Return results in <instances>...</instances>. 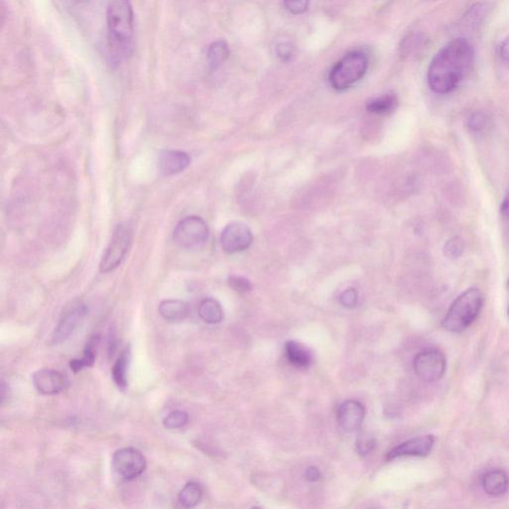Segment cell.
I'll use <instances>...</instances> for the list:
<instances>
[{
	"label": "cell",
	"instance_id": "obj_1",
	"mask_svg": "<svg viewBox=\"0 0 509 509\" xmlns=\"http://www.w3.org/2000/svg\"><path fill=\"white\" fill-rule=\"evenodd\" d=\"M473 46L466 38H456L441 49L429 64L427 82L434 93L446 95L456 90L474 63Z\"/></svg>",
	"mask_w": 509,
	"mask_h": 509
},
{
	"label": "cell",
	"instance_id": "obj_2",
	"mask_svg": "<svg viewBox=\"0 0 509 509\" xmlns=\"http://www.w3.org/2000/svg\"><path fill=\"white\" fill-rule=\"evenodd\" d=\"M106 27L109 56L113 63H121L133 49V9L130 0H109Z\"/></svg>",
	"mask_w": 509,
	"mask_h": 509
},
{
	"label": "cell",
	"instance_id": "obj_3",
	"mask_svg": "<svg viewBox=\"0 0 509 509\" xmlns=\"http://www.w3.org/2000/svg\"><path fill=\"white\" fill-rule=\"evenodd\" d=\"M483 302V292L478 288L464 290L449 307L443 320L444 329L453 334L464 332L478 317Z\"/></svg>",
	"mask_w": 509,
	"mask_h": 509
},
{
	"label": "cell",
	"instance_id": "obj_4",
	"mask_svg": "<svg viewBox=\"0 0 509 509\" xmlns=\"http://www.w3.org/2000/svg\"><path fill=\"white\" fill-rule=\"evenodd\" d=\"M368 69V57L354 51L337 62L329 73V83L337 91H344L361 80Z\"/></svg>",
	"mask_w": 509,
	"mask_h": 509
},
{
	"label": "cell",
	"instance_id": "obj_5",
	"mask_svg": "<svg viewBox=\"0 0 509 509\" xmlns=\"http://www.w3.org/2000/svg\"><path fill=\"white\" fill-rule=\"evenodd\" d=\"M131 244V231L128 224L116 226L110 244L106 248L100 263L102 274L113 272L125 260Z\"/></svg>",
	"mask_w": 509,
	"mask_h": 509
},
{
	"label": "cell",
	"instance_id": "obj_6",
	"mask_svg": "<svg viewBox=\"0 0 509 509\" xmlns=\"http://www.w3.org/2000/svg\"><path fill=\"white\" fill-rule=\"evenodd\" d=\"M209 230L205 221L198 216H188L176 225L173 241L182 249L191 250L205 244Z\"/></svg>",
	"mask_w": 509,
	"mask_h": 509
},
{
	"label": "cell",
	"instance_id": "obj_7",
	"mask_svg": "<svg viewBox=\"0 0 509 509\" xmlns=\"http://www.w3.org/2000/svg\"><path fill=\"white\" fill-rule=\"evenodd\" d=\"M446 367V357L438 349L423 350L414 359L415 373L425 382H436L443 378Z\"/></svg>",
	"mask_w": 509,
	"mask_h": 509
},
{
	"label": "cell",
	"instance_id": "obj_8",
	"mask_svg": "<svg viewBox=\"0 0 509 509\" xmlns=\"http://www.w3.org/2000/svg\"><path fill=\"white\" fill-rule=\"evenodd\" d=\"M115 473L125 481L138 478L146 469V459L141 451L135 448L118 449L113 456Z\"/></svg>",
	"mask_w": 509,
	"mask_h": 509
},
{
	"label": "cell",
	"instance_id": "obj_9",
	"mask_svg": "<svg viewBox=\"0 0 509 509\" xmlns=\"http://www.w3.org/2000/svg\"><path fill=\"white\" fill-rule=\"evenodd\" d=\"M220 242L222 249L227 254L242 252L247 250L252 244V231L244 223H231L223 230Z\"/></svg>",
	"mask_w": 509,
	"mask_h": 509
},
{
	"label": "cell",
	"instance_id": "obj_10",
	"mask_svg": "<svg viewBox=\"0 0 509 509\" xmlns=\"http://www.w3.org/2000/svg\"><path fill=\"white\" fill-rule=\"evenodd\" d=\"M32 380L37 391L44 395L62 393L69 386V380L66 375L58 370H38L33 374Z\"/></svg>",
	"mask_w": 509,
	"mask_h": 509
},
{
	"label": "cell",
	"instance_id": "obj_11",
	"mask_svg": "<svg viewBox=\"0 0 509 509\" xmlns=\"http://www.w3.org/2000/svg\"><path fill=\"white\" fill-rule=\"evenodd\" d=\"M87 314H88V307L85 304L76 305L73 309L68 310L57 324L55 332L52 336V342L54 344H59L66 341L85 319Z\"/></svg>",
	"mask_w": 509,
	"mask_h": 509
},
{
	"label": "cell",
	"instance_id": "obj_12",
	"mask_svg": "<svg viewBox=\"0 0 509 509\" xmlns=\"http://www.w3.org/2000/svg\"><path fill=\"white\" fill-rule=\"evenodd\" d=\"M434 437L432 434L412 438L400 444L387 454V459H395L401 456H426L434 448Z\"/></svg>",
	"mask_w": 509,
	"mask_h": 509
},
{
	"label": "cell",
	"instance_id": "obj_13",
	"mask_svg": "<svg viewBox=\"0 0 509 509\" xmlns=\"http://www.w3.org/2000/svg\"><path fill=\"white\" fill-rule=\"evenodd\" d=\"M365 417L364 407L355 400H347L340 405L337 421L344 431L354 432L360 429Z\"/></svg>",
	"mask_w": 509,
	"mask_h": 509
},
{
	"label": "cell",
	"instance_id": "obj_14",
	"mask_svg": "<svg viewBox=\"0 0 509 509\" xmlns=\"http://www.w3.org/2000/svg\"><path fill=\"white\" fill-rule=\"evenodd\" d=\"M190 165L187 153L178 150L161 151L158 158L160 173L165 176H173L182 173Z\"/></svg>",
	"mask_w": 509,
	"mask_h": 509
},
{
	"label": "cell",
	"instance_id": "obj_15",
	"mask_svg": "<svg viewBox=\"0 0 509 509\" xmlns=\"http://www.w3.org/2000/svg\"><path fill=\"white\" fill-rule=\"evenodd\" d=\"M481 486L484 493L493 498H499L508 493L509 478L508 474L500 469H488L481 476Z\"/></svg>",
	"mask_w": 509,
	"mask_h": 509
},
{
	"label": "cell",
	"instance_id": "obj_16",
	"mask_svg": "<svg viewBox=\"0 0 509 509\" xmlns=\"http://www.w3.org/2000/svg\"><path fill=\"white\" fill-rule=\"evenodd\" d=\"M160 314L170 322H180L185 320L190 314V307L180 300H165L158 307Z\"/></svg>",
	"mask_w": 509,
	"mask_h": 509
},
{
	"label": "cell",
	"instance_id": "obj_17",
	"mask_svg": "<svg viewBox=\"0 0 509 509\" xmlns=\"http://www.w3.org/2000/svg\"><path fill=\"white\" fill-rule=\"evenodd\" d=\"M130 362L131 349L130 346H128L123 350L119 359L114 363L113 368H111V376H113L114 382L123 391H126L128 386V373Z\"/></svg>",
	"mask_w": 509,
	"mask_h": 509
},
{
	"label": "cell",
	"instance_id": "obj_18",
	"mask_svg": "<svg viewBox=\"0 0 509 509\" xmlns=\"http://www.w3.org/2000/svg\"><path fill=\"white\" fill-rule=\"evenodd\" d=\"M230 49L225 40H216L211 43L207 51V62L210 71H216L229 58Z\"/></svg>",
	"mask_w": 509,
	"mask_h": 509
},
{
	"label": "cell",
	"instance_id": "obj_19",
	"mask_svg": "<svg viewBox=\"0 0 509 509\" xmlns=\"http://www.w3.org/2000/svg\"><path fill=\"white\" fill-rule=\"evenodd\" d=\"M285 354L290 363L297 368H307L312 363V354L302 344L295 341H288Z\"/></svg>",
	"mask_w": 509,
	"mask_h": 509
},
{
	"label": "cell",
	"instance_id": "obj_20",
	"mask_svg": "<svg viewBox=\"0 0 509 509\" xmlns=\"http://www.w3.org/2000/svg\"><path fill=\"white\" fill-rule=\"evenodd\" d=\"M201 319L204 320L206 324H217L222 322L224 314H223L222 307L214 299H205L201 302L199 309H198Z\"/></svg>",
	"mask_w": 509,
	"mask_h": 509
},
{
	"label": "cell",
	"instance_id": "obj_21",
	"mask_svg": "<svg viewBox=\"0 0 509 509\" xmlns=\"http://www.w3.org/2000/svg\"><path fill=\"white\" fill-rule=\"evenodd\" d=\"M397 106H398L397 96L395 94H387L369 101L366 109L369 113L375 115H388L396 110Z\"/></svg>",
	"mask_w": 509,
	"mask_h": 509
},
{
	"label": "cell",
	"instance_id": "obj_22",
	"mask_svg": "<svg viewBox=\"0 0 509 509\" xmlns=\"http://www.w3.org/2000/svg\"><path fill=\"white\" fill-rule=\"evenodd\" d=\"M203 491L200 484L191 481L186 483L178 494V500L183 508H195L202 499Z\"/></svg>",
	"mask_w": 509,
	"mask_h": 509
},
{
	"label": "cell",
	"instance_id": "obj_23",
	"mask_svg": "<svg viewBox=\"0 0 509 509\" xmlns=\"http://www.w3.org/2000/svg\"><path fill=\"white\" fill-rule=\"evenodd\" d=\"M96 342H98V339L94 337L87 344L85 351H84L83 357L81 359H74L70 362L71 369L73 370L75 373L81 371L82 369L85 367H92L95 363L96 354L95 347Z\"/></svg>",
	"mask_w": 509,
	"mask_h": 509
},
{
	"label": "cell",
	"instance_id": "obj_24",
	"mask_svg": "<svg viewBox=\"0 0 509 509\" xmlns=\"http://www.w3.org/2000/svg\"><path fill=\"white\" fill-rule=\"evenodd\" d=\"M489 11L488 4H476V6L469 9L464 19L469 26H478L486 18Z\"/></svg>",
	"mask_w": 509,
	"mask_h": 509
},
{
	"label": "cell",
	"instance_id": "obj_25",
	"mask_svg": "<svg viewBox=\"0 0 509 509\" xmlns=\"http://www.w3.org/2000/svg\"><path fill=\"white\" fill-rule=\"evenodd\" d=\"M188 420H190V416L186 412L176 410V411L171 412L163 419V425H165L166 429H180L188 423Z\"/></svg>",
	"mask_w": 509,
	"mask_h": 509
},
{
	"label": "cell",
	"instance_id": "obj_26",
	"mask_svg": "<svg viewBox=\"0 0 509 509\" xmlns=\"http://www.w3.org/2000/svg\"><path fill=\"white\" fill-rule=\"evenodd\" d=\"M464 249V245L463 241L459 238H451L449 241H447L444 244V255L449 257V259H456L459 256L463 254Z\"/></svg>",
	"mask_w": 509,
	"mask_h": 509
},
{
	"label": "cell",
	"instance_id": "obj_27",
	"mask_svg": "<svg viewBox=\"0 0 509 509\" xmlns=\"http://www.w3.org/2000/svg\"><path fill=\"white\" fill-rule=\"evenodd\" d=\"M488 125V118L486 114L481 113V111H476V113L471 114L469 116L468 126L471 131H481L484 130Z\"/></svg>",
	"mask_w": 509,
	"mask_h": 509
},
{
	"label": "cell",
	"instance_id": "obj_28",
	"mask_svg": "<svg viewBox=\"0 0 509 509\" xmlns=\"http://www.w3.org/2000/svg\"><path fill=\"white\" fill-rule=\"evenodd\" d=\"M284 6L290 13L299 16L309 9L310 0H284Z\"/></svg>",
	"mask_w": 509,
	"mask_h": 509
},
{
	"label": "cell",
	"instance_id": "obj_29",
	"mask_svg": "<svg viewBox=\"0 0 509 509\" xmlns=\"http://www.w3.org/2000/svg\"><path fill=\"white\" fill-rule=\"evenodd\" d=\"M230 287L236 292H241V294H245V292H249L252 290V285H251L250 280L246 279L244 277H238V275H232L229 278Z\"/></svg>",
	"mask_w": 509,
	"mask_h": 509
},
{
	"label": "cell",
	"instance_id": "obj_30",
	"mask_svg": "<svg viewBox=\"0 0 509 509\" xmlns=\"http://www.w3.org/2000/svg\"><path fill=\"white\" fill-rule=\"evenodd\" d=\"M357 300H359V294L355 289L345 290L339 297L340 304L349 309L354 307L357 304Z\"/></svg>",
	"mask_w": 509,
	"mask_h": 509
},
{
	"label": "cell",
	"instance_id": "obj_31",
	"mask_svg": "<svg viewBox=\"0 0 509 509\" xmlns=\"http://www.w3.org/2000/svg\"><path fill=\"white\" fill-rule=\"evenodd\" d=\"M275 50H277L278 56H279L283 61H289L294 57L295 48L289 42L279 44Z\"/></svg>",
	"mask_w": 509,
	"mask_h": 509
},
{
	"label": "cell",
	"instance_id": "obj_32",
	"mask_svg": "<svg viewBox=\"0 0 509 509\" xmlns=\"http://www.w3.org/2000/svg\"><path fill=\"white\" fill-rule=\"evenodd\" d=\"M375 441L370 438H360L356 443V448L359 453L361 456H366L371 453L372 449L375 448Z\"/></svg>",
	"mask_w": 509,
	"mask_h": 509
},
{
	"label": "cell",
	"instance_id": "obj_33",
	"mask_svg": "<svg viewBox=\"0 0 509 509\" xmlns=\"http://www.w3.org/2000/svg\"><path fill=\"white\" fill-rule=\"evenodd\" d=\"M305 476L310 483H315V481H319L322 474H320L319 469L315 466H310L305 471Z\"/></svg>",
	"mask_w": 509,
	"mask_h": 509
},
{
	"label": "cell",
	"instance_id": "obj_34",
	"mask_svg": "<svg viewBox=\"0 0 509 509\" xmlns=\"http://www.w3.org/2000/svg\"><path fill=\"white\" fill-rule=\"evenodd\" d=\"M499 55L503 58V61L509 64V36L504 39L500 47H499Z\"/></svg>",
	"mask_w": 509,
	"mask_h": 509
},
{
	"label": "cell",
	"instance_id": "obj_35",
	"mask_svg": "<svg viewBox=\"0 0 509 509\" xmlns=\"http://www.w3.org/2000/svg\"><path fill=\"white\" fill-rule=\"evenodd\" d=\"M500 211L504 217L509 220V190L508 192L506 193L505 197H504V199L503 200V203H501Z\"/></svg>",
	"mask_w": 509,
	"mask_h": 509
},
{
	"label": "cell",
	"instance_id": "obj_36",
	"mask_svg": "<svg viewBox=\"0 0 509 509\" xmlns=\"http://www.w3.org/2000/svg\"><path fill=\"white\" fill-rule=\"evenodd\" d=\"M6 390H9V386L4 382L1 384V403L4 404L6 398H9V395H6Z\"/></svg>",
	"mask_w": 509,
	"mask_h": 509
},
{
	"label": "cell",
	"instance_id": "obj_37",
	"mask_svg": "<svg viewBox=\"0 0 509 509\" xmlns=\"http://www.w3.org/2000/svg\"><path fill=\"white\" fill-rule=\"evenodd\" d=\"M508 315H509V309H508Z\"/></svg>",
	"mask_w": 509,
	"mask_h": 509
},
{
	"label": "cell",
	"instance_id": "obj_38",
	"mask_svg": "<svg viewBox=\"0 0 509 509\" xmlns=\"http://www.w3.org/2000/svg\"><path fill=\"white\" fill-rule=\"evenodd\" d=\"M508 285H509V280H508Z\"/></svg>",
	"mask_w": 509,
	"mask_h": 509
}]
</instances>
